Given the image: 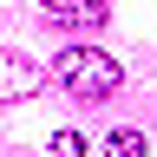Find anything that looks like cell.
Returning a JSON list of instances; mask_svg holds the SVG:
<instances>
[{"label":"cell","instance_id":"3","mask_svg":"<svg viewBox=\"0 0 157 157\" xmlns=\"http://www.w3.org/2000/svg\"><path fill=\"white\" fill-rule=\"evenodd\" d=\"M46 13H59L66 26H105V0H39Z\"/></svg>","mask_w":157,"mask_h":157},{"label":"cell","instance_id":"5","mask_svg":"<svg viewBox=\"0 0 157 157\" xmlns=\"http://www.w3.org/2000/svg\"><path fill=\"white\" fill-rule=\"evenodd\" d=\"M105 157H144V131H111Z\"/></svg>","mask_w":157,"mask_h":157},{"label":"cell","instance_id":"1","mask_svg":"<svg viewBox=\"0 0 157 157\" xmlns=\"http://www.w3.org/2000/svg\"><path fill=\"white\" fill-rule=\"evenodd\" d=\"M52 78L72 98H111L118 85H124V66H118L111 52H98V46H66L59 66H52Z\"/></svg>","mask_w":157,"mask_h":157},{"label":"cell","instance_id":"2","mask_svg":"<svg viewBox=\"0 0 157 157\" xmlns=\"http://www.w3.org/2000/svg\"><path fill=\"white\" fill-rule=\"evenodd\" d=\"M33 92H39V66L26 52L0 46V105H20V98H33Z\"/></svg>","mask_w":157,"mask_h":157},{"label":"cell","instance_id":"4","mask_svg":"<svg viewBox=\"0 0 157 157\" xmlns=\"http://www.w3.org/2000/svg\"><path fill=\"white\" fill-rule=\"evenodd\" d=\"M46 157H85V131H52Z\"/></svg>","mask_w":157,"mask_h":157}]
</instances>
